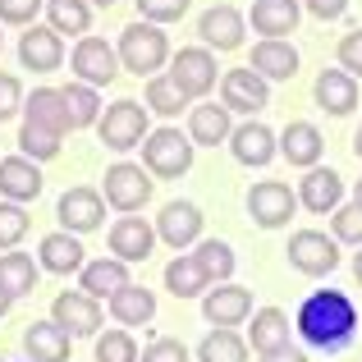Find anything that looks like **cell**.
Masks as SVG:
<instances>
[{
  "label": "cell",
  "instance_id": "cell-21",
  "mask_svg": "<svg viewBox=\"0 0 362 362\" xmlns=\"http://www.w3.org/2000/svg\"><path fill=\"white\" fill-rule=\"evenodd\" d=\"M42 170H37V160H28V156H5L0 160V193L9 197V202H37L42 197Z\"/></svg>",
  "mask_w": 362,
  "mask_h": 362
},
{
  "label": "cell",
  "instance_id": "cell-16",
  "mask_svg": "<svg viewBox=\"0 0 362 362\" xmlns=\"http://www.w3.org/2000/svg\"><path fill=\"white\" fill-rule=\"evenodd\" d=\"M18 64H23V69H33V74L60 69V64H64V42H60V33H55L51 23H46V28L33 23L23 37H18Z\"/></svg>",
  "mask_w": 362,
  "mask_h": 362
},
{
  "label": "cell",
  "instance_id": "cell-25",
  "mask_svg": "<svg viewBox=\"0 0 362 362\" xmlns=\"http://www.w3.org/2000/svg\"><path fill=\"white\" fill-rule=\"evenodd\" d=\"M69 344L74 335L64 326H55V321H33L23 330V349L33 362H69Z\"/></svg>",
  "mask_w": 362,
  "mask_h": 362
},
{
  "label": "cell",
  "instance_id": "cell-54",
  "mask_svg": "<svg viewBox=\"0 0 362 362\" xmlns=\"http://www.w3.org/2000/svg\"><path fill=\"white\" fill-rule=\"evenodd\" d=\"M88 5H101V9H110V5H115V0H88Z\"/></svg>",
  "mask_w": 362,
  "mask_h": 362
},
{
  "label": "cell",
  "instance_id": "cell-46",
  "mask_svg": "<svg viewBox=\"0 0 362 362\" xmlns=\"http://www.w3.org/2000/svg\"><path fill=\"white\" fill-rule=\"evenodd\" d=\"M142 362H188V349L179 344V339L160 335V339H151V344L142 349Z\"/></svg>",
  "mask_w": 362,
  "mask_h": 362
},
{
  "label": "cell",
  "instance_id": "cell-43",
  "mask_svg": "<svg viewBox=\"0 0 362 362\" xmlns=\"http://www.w3.org/2000/svg\"><path fill=\"white\" fill-rule=\"evenodd\" d=\"M188 14V0H138V18H147V23H175V18Z\"/></svg>",
  "mask_w": 362,
  "mask_h": 362
},
{
  "label": "cell",
  "instance_id": "cell-52",
  "mask_svg": "<svg viewBox=\"0 0 362 362\" xmlns=\"http://www.w3.org/2000/svg\"><path fill=\"white\" fill-rule=\"evenodd\" d=\"M354 151H358V160H362V129L354 133Z\"/></svg>",
  "mask_w": 362,
  "mask_h": 362
},
{
  "label": "cell",
  "instance_id": "cell-20",
  "mask_svg": "<svg viewBox=\"0 0 362 362\" xmlns=\"http://www.w3.org/2000/svg\"><path fill=\"white\" fill-rule=\"evenodd\" d=\"M151 247H156V230H151L142 216H119L110 225V252L119 262H147Z\"/></svg>",
  "mask_w": 362,
  "mask_h": 362
},
{
  "label": "cell",
  "instance_id": "cell-8",
  "mask_svg": "<svg viewBox=\"0 0 362 362\" xmlns=\"http://www.w3.org/2000/svg\"><path fill=\"white\" fill-rule=\"evenodd\" d=\"M147 197H151V175L142 165H133V160H115V165L106 170V202L115 206L119 216L142 211Z\"/></svg>",
  "mask_w": 362,
  "mask_h": 362
},
{
  "label": "cell",
  "instance_id": "cell-17",
  "mask_svg": "<svg viewBox=\"0 0 362 362\" xmlns=\"http://www.w3.org/2000/svg\"><path fill=\"white\" fill-rule=\"evenodd\" d=\"M197 33H202L206 51H239L243 33H247V18L234 5H211L202 18H197Z\"/></svg>",
  "mask_w": 362,
  "mask_h": 362
},
{
  "label": "cell",
  "instance_id": "cell-35",
  "mask_svg": "<svg viewBox=\"0 0 362 362\" xmlns=\"http://www.w3.org/2000/svg\"><path fill=\"white\" fill-rule=\"evenodd\" d=\"M197 362H247V339L239 330H211L197 344Z\"/></svg>",
  "mask_w": 362,
  "mask_h": 362
},
{
  "label": "cell",
  "instance_id": "cell-13",
  "mask_svg": "<svg viewBox=\"0 0 362 362\" xmlns=\"http://www.w3.org/2000/svg\"><path fill=\"white\" fill-rule=\"evenodd\" d=\"M230 151H234L239 165L262 170V165H271V160L280 156V138H275L262 119H247V124H239V129L230 133Z\"/></svg>",
  "mask_w": 362,
  "mask_h": 362
},
{
  "label": "cell",
  "instance_id": "cell-9",
  "mask_svg": "<svg viewBox=\"0 0 362 362\" xmlns=\"http://www.w3.org/2000/svg\"><path fill=\"white\" fill-rule=\"evenodd\" d=\"M221 106L230 110H239V115H257V110H266L271 106V83L262 78V74H252L243 64V69H225L221 74Z\"/></svg>",
  "mask_w": 362,
  "mask_h": 362
},
{
  "label": "cell",
  "instance_id": "cell-48",
  "mask_svg": "<svg viewBox=\"0 0 362 362\" xmlns=\"http://www.w3.org/2000/svg\"><path fill=\"white\" fill-rule=\"evenodd\" d=\"M308 9L321 18V23H330V18H344V9H349V0H308Z\"/></svg>",
  "mask_w": 362,
  "mask_h": 362
},
{
  "label": "cell",
  "instance_id": "cell-4",
  "mask_svg": "<svg viewBox=\"0 0 362 362\" xmlns=\"http://www.w3.org/2000/svg\"><path fill=\"white\" fill-rule=\"evenodd\" d=\"M293 211H298V193L280 179H262V184L247 188V216L262 230H284L293 221Z\"/></svg>",
  "mask_w": 362,
  "mask_h": 362
},
{
  "label": "cell",
  "instance_id": "cell-5",
  "mask_svg": "<svg viewBox=\"0 0 362 362\" xmlns=\"http://www.w3.org/2000/svg\"><path fill=\"white\" fill-rule=\"evenodd\" d=\"M97 133L101 142H106L110 151H133L147 142V106H138V101H115V106H106V115L97 119Z\"/></svg>",
  "mask_w": 362,
  "mask_h": 362
},
{
  "label": "cell",
  "instance_id": "cell-50",
  "mask_svg": "<svg viewBox=\"0 0 362 362\" xmlns=\"http://www.w3.org/2000/svg\"><path fill=\"white\" fill-rule=\"evenodd\" d=\"M9 308H14V293H9V289H5V280H0V317H5Z\"/></svg>",
  "mask_w": 362,
  "mask_h": 362
},
{
  "label": "cell",
  "instance_id": "cell-34",
  "mask_svg": "<svg viewBox=\"0 0 362 362\" xmlns=\"http://www.w3.org/2000/svg\"><path fill=\"white\" fill-rule=\"evenodd\" d=\"M37 275H42V266H37L28 252H5L0 257V280H5V289L14 293V298H23V293L37 289Z\"/></svg>",
  "mask_w": 362,
  "mask_h": 362
},
{
  "label": "cell",
  "instance_id": "cell-12",
  "mask_svg": "<svg viewBox=\"0 0 362 362\" xmlns=\"http://www.w3.org/2000/svg\"><path fill=\"white\" fill-rule=\"evenodd\" d=\"M156 239L184 252L188 243H202V211L197 202H165L156 216Z\"/></svg>",
  "mask_w": 362,
  "mask_h": 362
},
{
  "label": "cell",
  "instance_id": "cell-15",
  "mask_svg": "<svg viewBox=\"0 0 362 362\" xmlns=\"http://www.w3.org/2000/svg\"><path fill=\"white\" fill-rule=\"evenodd\" d=\"M298 206H308L312 216H335L344 206V179L335 170L312 165L308 175L298 179Z\"/></svg>",
  "mask_w": 362,
  "mask_h": 362
},
{
  "label": "cell",
  "instance_id": "cell-24",
  "mask_svg": "<svg viewBox=\"0 0 362 362\" xmlns=\"http://www.w3.org/2000/svg\"><path fill=\"white\" fill-rule=\"evenodd\" d=\"M321 151H326V138H321L317 124H308V119L284 124V133H280V156L289 160V165L312 170V165L321 160Z\"/></svg>",
  "mask_w": 362,
  "mask_h": 362
},
{
  "label": "cell",
  "instance_id": "cell-1",
  "mask_svg": "<svg viewBox=\"0 0 362 362\" xmlns=\"http://www.w3.org/2000/svg\"><path fill=\"white\" fill-rule=\"evenodd\" d=\"M362 326V312L354 308L344 289H317L303 298L298 317H293V330L303 335V344L317 349V354H344L354 344Z\"/></svg>",
  "mask_w": 362,
  "mask_h": 362
},
{
  "label": "cell",
  "instance_id": "cell-36",
  "mask_svg": "<svg viewBox=\"0 0 362 362\" xmlns=\"http://www.w3.org/2000/svg\"><path fill=\"white\" fill-rule=\"evenodd\" d=\"M64 92V110H69V124L74 129H92V124L101 119V97L97 88H88V83H69Z\"/></svg>",
  "mask_w": 362,
  "mask_h": 362
},
{
  "label": "cell",
  "instance_id": "cell-7",
  "mask_svg": "<svg viewBox=\"0 0 362 362\" xmlns=\"http://www.w3.org/2000/svg\"><path fill=\"white\" fill-rule=\"evenodd\" d=\"M289 266L298 275H330L339 266V243H335V234H321V230H298V234H289Z\"/></svg>",
  "mask_w": 362,
  "mask_h": 362
},
{
  "label": "cell",
  "instance_id": "cell-11",
  "mask_svg": "<svg viewBox=\"0 0 362 362\" xmlns=\"http://www.w3.org/2000/svg\"><path fill=\"white\" fill-rule=\"evenodd\" d=\"M247 312H252V289H243V284H216V289L202 293V317L211 321L216 330L243 326Z\"/></svg>",
  "mask_w": 362,
  "mask_h": 362
},
{
  "label": "cell",
  "instance_id": "cell-27",
  "mask_svg": "<svg viewBox=\"0 0 362 362\" xmlns=\"http://www.w3.org/2000/svg\"><path fill=\"white\" fill-rule=\"evenodd\" d=\"M247 69L262 74L266 83H289L298 74V51H293V42H257Z\"/></svg>",
  "mask_w": 362,
  "mask_h": 362
},
{
  "label": "cell",
  "instance_id": "cell-22",
  "mask_svg": "<svg viewBox=\"0 0 362 362\" xmlns=\"http://www.w3.org/2000/svg\"><path fill=\"white\" fill-rule=\"evenodd\" d=\"M124 284H133V280H129V262H119V257H97V262H88L78 271V289L97 303L115 298Z\"/></svg>",
  "mask_w": 362,
  "mask_h": 362
},
{
  "label": "cell",
  "instance_id": "cell-41",
  "mask_svg": "<svg viewBox=\"0 0 362 362\" xmlns=\"http://www.w3.org/2000/svg\"><path fill=\"white\" fill-rule=\"evenodd\" d=\"M23 234H28V211L18 202H0V252H14Z\"/></svg>",
  "mask_w": 362,
  "mask_h": 362
},
{
  "label": "cell",
  "instance_id": "cell-53",
  "mask_svg": "<svg viewBox=\"0 0 362 362\" xmlns=\"http://www.w3.org/2000/svg\"><path fill=\"white\" fill-rule=\"evenodd\" d=\"M354 202L362 206V179H358V184H354Z\"/></svg>",
  "mask_w": 362,
  "mask_h": 362
},
{
  "label": "cell",
  "instance_id": "cell-6",
  "mask_svg": "<svg viewBox=\"0 0 362 362\" xmlns=\"http://www.w3.org/2000/svg\"><path fill=\"white\" fill-rule=\"evenodd\" d=\"M69 69H74V78L88 83V88H106V83H115V74H119V55H115V46H110L106 37L88 33L78 46H74Z\"/></svg>",
  "mask_w": 362,
  "mask_h": 362
},
{
  "label": "cell",
  "instance_id": "cell-26",
  "mask_svg": "<svg viewBox=\"0 0 362 362\" xmlns=\"http://www.w3.org/2000/svg\"><path fill=\"white\" fill-rule=\"evenodd\" d=\"M230 133H234V124H230V110L221 101H206V106L188 110V138H193V147H221V142H230Z\"/></svg>",
  "mask_w": 362,
  "mask_h": 362
},
{
  "label": "cell",
  "instance_id": "cell-42",
  "mask_svg": "<svg viewBox=\"0 0 362 362\" xmlns=\"http://www.w3.org/2000/svg\"><path fill=\"white\" fill-rule=\"evenodd\" d=\"M330 225H335V243H354V247H362V206H358V202L339 206V211L330 216Z\"/></svg>",
  "mask_w": 362,
  "mask_h": 362
},
{
  "label": "cell",
  "instance_id": "cell-49",
  "mask_svg": "<svg viewBox=\"0 0 362 362\" xmlns=\"http://www.w3.org/2000/svg\"><path fill=\"white\" fill-rule=\"evenodd\" d=\"M262 362H308V354L293 349V344H284V349H275V354H262Z\"/></svg>",
  "mask_w": 362,
  "mask_h": 362
},
{
  "label": "cell",
  "instance_id": "cell-38",
  "mask_svg": "<svg viewBox=\"0 0 362 362\" xmlns=\"http://www.w3.org/2000/svg\"><path fill=\"white\" fill-rule=\"evenodd\" d=\"M147 110H156V115H165V119H175L179 110L188 106V97L184 92L175 88V83H170V74H156V78H147Z\"/></svg>",
  "mask_w": 362,
  "mask_h": 362
},
{
  "label": "cell",
  "instance_id": "cell-37",
  "mask_svg": "<svg viewBox=\"0 0 362 362\" xmlns=\"http://www.w3.org/2000/svg\"><path fill=\"white\" fill-rule=\"evenodd\" d=\"M193 257H197V266L211 275V284H230V275H234V247L225 243V239H202Z\"/></svg>",
  "mask_w": 362,
  "mask_h": 362
},
{
  "label": "cell",
  "instance_id": "cell-40",
  "mask_svg": "<svg viewBox=\"0 0 362 362\" xmlns=\"http://www.w3.org/2000/svg\"><path fill=\"white\" fill-rule=\"evenodd\" d=\"M138 339H133V330H106V335H97V362H138Z\"/></svg>",
  "mask_w": 362,
  "mask_h": 362
},
{
  "label": "cell",
  "instance_id": "cell-33",
  "mask_svg": "<svg viewBox=\"0 0 362 362\" xmlns=\"http://www.w3.org/2000/svg\"><path fill=\"white\" fill-rule=\"evenodd\" d=\"M46 18H51L55 33H69V37H88L92 33V5L88 0H46Z\"/></svg>",
  "mask_w": 362,
  "mask_h": 362
},
{
  "label": "cell",
  "instance_id": "cell-30",
  "mask_svg": "<svg viewBox=\"0 0 362 362\" xmlns=\"http://www.w3.org/2000/svg\"><path fill=\"white\" fill-rule=\"evenodd\" d=\"M110 317H115L124 330L129 326H147V321L156 317V293L142 289V284H124L115 298H110Z\"/></svg>",
  "mask_w": 362,
  "mask_h": 362
},
{
  "label": "cell",
  "instance_id": "cell-19",
  "mask_svg": "<svg viewBox=\"0 0 362 362\" xmlns=\"http://www.w3.org/2000/svg\"><path fill=\"white\" fill-rule=\"evenodd\" d=\"M88 247L78 243V234H69V230H55V234H46L42 247H37V266L42 271H51V275H74V271H83L88 266Z\"/></svg>",
  "mask_w": 362,
  "mask_h": 362
},
{
  "label": "cell",
  "instance_id": "cell-32",
  "mask_svg": "<svg viewBox=\"0 0 362 362\" xmlns=\"http://www.w3.org/2000/svg\"><path fill=\"white\" fill-rule=\"evenodd\" d=\"M247 339H252L257 354H275V349H284V344H289V317H284L280 308L252 312V330H247Z\"/></svg>",
  "mask_w": 362,
  "mask_h": 362
},
{
  "label": "cell",
  "instance_id": "cell-44",
  "mask_svg": "<svg viewBox=\"0 0 362 362\" xmlns=\"http://www.w3.org/2000/svg\"><path fill=\"white\" fill-rule=\"evenodd\" d=\"M335 60H339V69H344V74L362 78V28H354V33H344V37H339Z\"/></svg>",
  "mask_w": 362,
  "mask_h": 362
},
{
  "label": "cell",
  "instance_id": "cell-10",
  "mask_svg": "<svg viewBox=\"0 0 362 362\" xmlns=\"http://www.w3.org/2000/svg\"><path fill=\"white\" fill-rule=\"evenodd\" d=\"M170 83H175L188 101L206 97V92L216 88V55L206 51V46H184V51L170 60Z\"/></svg>",
  "mask_w": 362,
  "mask_h": 362
},
{
  "label": "cell",
  "instance_id": "cell-47",
  "mask_svg": "<svg viewBox=\"0 0 362 362\" xmlns=\"http://www.w3.org/2000/svg\"><path fill=\"white\" fill-rule=\"evenodd\" d=\"M23 110V83L14 74H0V119H14Z\"/></svg>",
  "mask_w": 362,
  "mask_h": 362
},
{
  "label": "cell",
  "instance_id": "cell-23",
  "mask_svg": "<svg viewBox=\"0 0 362 362\" xmlns=\"http://www.w3.org/2000/svg\"><path fill=\"white\" fill-rule=\"evenodd\" d=\"M298 18V0H252V33H262V42H284Z\"/></svg>",
  "mask_w": 362,
  "mask_h": 362
},
{
  "label": "cell",
  "instance_id": "cell-55",
  "mask_svg": "<svg viewBox=\"0 0 362 362\" xmlns=\"http://www.w3.org/2000/svg\"><path fill=\"white\" fill-rule=\"evenodd\" d=\"M0 46H5V37H0Z\"/></svg>",
  "mask_w": 362,
  "mask_h": 362
},
{
  "label": "cell",
  "instance_id": "cell-31",
  "mask_svg": "<svg viewBox=\"0 0 362 362\" xmlns=\"http://www.w3.org/2000/svg\"><path fill=\"white\" fill-rule=\"evenodd\" d=\"M165 289L175 293V298H202V293L211 289V275L197 266L193 252H184V257H175V262L165 266Z\"/></svg>",
  "mask_w": 362,
  "mask_h": 362
},
{
  "label": "cell",
  "instance_id": "cell-51",
  "mask_svg": "<svg viewBox=\"0 0 362 362\" xmlns=\"http://www.w3.org/2000/svg\"><path fill=\"white\" fill-rule=\"evenodd\" d=\"M354 275H358V284H362V247L354 252Z\"/></svg>",
  "mask_w": 362,
  "mask_h": 362
},
{
  "label": "cell",
  "instance_id": "cell-28",
  "mask_svg": "<svg viewBox=\"0 0 362 362\" xmlns=\"http://www.w3.org/2000/svg\"><path fill=\"white\" fill-rule=\"evenodd\" d=\"M23 115H28V124L55 133V138H64V133L74 129V124H69V110H64V92L60 88H37L33 101H23Z\"/></svg>",
  "mask_w": 362,
  "mask_h": 362
},
{
  "label": "cell",
  "instance_id": "cell-18",
  "mask_svg": "<svg viewBox=\"0 0 362 362\" xmlns=\"http://www.w3.org/2000/svg\"><path fill=\"white\" fill-rule=\"evenodd\" d=\"M51 321L64 326L74 339H78V335H97V330H101V303L88 298L83 289H69V293H60V298L51 303Z\"/></svg>",
  "mask_w": 362,
  "mask_h": 362
},
{
  "label": "cell",
  "instance_id": "cell-45",
  "mask_svg": "<svg viewBox=\"0 0 362 362\" xmlns=\"http://www.w3.org/2000/svg\"><path fill=\"white\" fill-rule=\"evenodd\" d=\"M42 0H0V23H14V28H33Z\"/></svg>",
  "mask_w": 362,
  "mask_h": 362
},
{
  "label": "cell",
  "instance_id": "cell-14",
  "mask_svg": "<svg viewBox=\"0 0 362 362\" xmlns=\"http://www.w3.org/2000/svg\"><path fill=\"white\" fill-rule=\"evenodd\" d=\"M55 216H60V225L69 234H92L106 221V197H101L97 188H69V193L60 197V206H55Z\"/></svg>",
  "mask_w": 362,
  "mask_h": 362
},
{
  "label": "cell",
  "instance_id": "cell-39",
  "mask_svg": "<svg viewBox=\"0 0 362 362\" xmlns=\"http://www.w3.org/2000/svg\"><path fill=\"white\" fill-rule=\"evenodd\" d=\"M18 156H28V160H55V156H60V138L23 119V129H18Z\"/></svg>",
  "mask_w": 362,
  "mask_h": 362
},
{
  "label": "cell",
  "instance_id": "cell-29",
  "mask_svg": "<svg viewBox=\"0 0 362 362\" xmlns=\"http://www.w3.org/2000/svg\"><path fill=\"white\" fill-rule=\"evenodd\" d=\"M317 106L326 110V115H349V110L358 106V78L344 69H321L317 78Z\"/></svg>",
  "mask_w": 362,
  "mask_h": 362
},
{
  "label": "cell",
  "instance_id": "cell-3",
  "mask_svg": "<svg viewBox=\"0 0 362 362\" xmlns=\"http://www.w3.org/2000/svg\"><path fill=\"white\" fill-rule=\"evenodd\" d=\"M142 170L151 179H179L193 170V138L179 129H156L142 142Z\"/></svg>",
  "mask_w": 362,
  "mask_h": 362
},
{
  "label": "cell",
  "instance_id": "cell-2",
  "mask_svg": "<svg viewBox=\"0 0 362 362\" xmlns=\"http://www.w3.org/2000/svg\"><path fill=\"white\" fill-rule=\"evenodd\" d=\"M119 69L138 74V78H156V69L170 60V37L160 33L156 23H147V18H138V23H129L119 33Z\"/></svg>",
  "mask_w": 362,
  "mask_h": 362
}]
</instances>
